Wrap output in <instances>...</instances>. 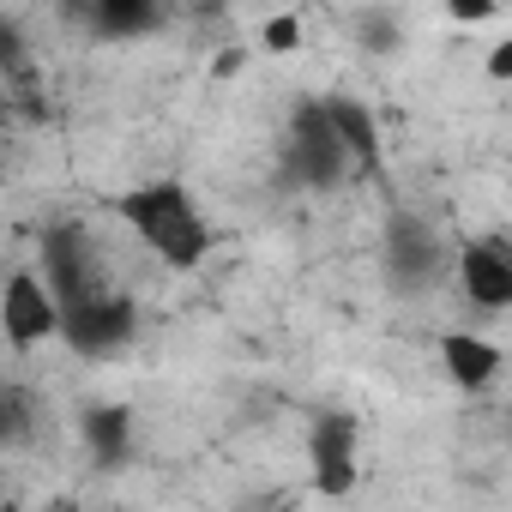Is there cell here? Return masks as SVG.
I'll return each mask as SVG.
<instances>
[{
  "label": "cell",
  "instance_id": "obj_12",
  "mask_svg": "<svg viewBox=\"0 0 512 512\" xmlns=\"http://www.w3.org/2000/svg\"><path fill=\"white\" fill-rule=\"evenodd\" d=\"M145 247L157 253L163 266L193 272V266H205V253H211V223H205L199 211H187V217H175V223L151 229V235H145Z\"/></svg>",
  "mask_w": 512,
  "mask_h": 512
},
{
  "label": "cell",
  "instance_id": "obj_14",
  "mask_svg": "<svg viewBox=\"0 0 512 512\" xmlns=\"http://www.w3.org/2000/svg\"><path fill=\"white\" fill-rule=\"evenodd\" d=\"M356 43H362V49H374V55H392V49L404 43V31H398V13H386V7H368V13H356Z\"/></svg>",
  "mask_w": 512,
  "mask_h": 512
},
{
  "label": "cell",
  "instance_id": "obj_5",
  "mask_svg": "<svg viewBox=\"0 0 512 512\" xmlns=\"http://www.w3.org/2000/svg\"><path fill=\"white\" fill-rule=\"evenodd\" d=\"M380 253H386V278H392L404 296H410V290H428L434 272H440V235H434V223L416 217V211H392V217H386Z\"/></svg>",
  "mask_w": 512,
  "mask_h": 512
},
{
  "label": "cell",
  "instance_id": "obj_3",
  "mask_svg": "<svg viewBox=\"0 0 512 512\" xmlns=\"http://www.w3.org/2000/svg\"><path fill=\"white\" fill-rule=\"evenodd\" d=\"M61 338L79 356H115V350H127L139 338V302L127 290H103L97 302L61 314Z\"/></svg>",
  "mask_w": 512,
  "mask_h": 512
},
{
  "label": "cell",
  "instance_id": "obj_1",
  "mask_svg": "<svg viewBox=\"0 0 512 512\" xmlns=\"http://www.w3.org/2000/svg\"><path fill=\"white\" fill-rule=\"evenodd\" d=\"M43 290L55 296V308H85L103 296V272H97V247H91V229L85 223H49L43 229Z\"/></svg>",
  "mask_w": 512,
  "mask_h": 512
},
{
  "label": "cell",
  "instance_id": "obj_4",
  "mask_svg": "<svg viewBox=\"0 0 512 512\" xmlns=\"http://www.w3.org/2000/svg\"><path fill=\"white\" fill-rule=\"evenodd\" d=\"M0 332H7V344L19 356L49 344V338H61V308H55V296L43 290V278L31 266L0 284Z\"/></svg>",
  "mask_w": 512,
  "mask_h": 512
},
{
  "label": "cell",
  "instance_id": "obj_23",
  "mask_svg": "<svg viewBox=\"0 0 512 512\" xmlns=\"http://www.w3.org/2000/svg\"><path fill=\"white\" fill-rule=\"evenodd\" d=\"M49 512H79V506H67V500H61V506H49Z\"/></svg>",
  "mask_w": 512,
  "mask_h": 512
},
{
  "label": "cell",
  "instance_id": "obj_9",
  "mask_svg": "<svg viewBox=\"0 0 512 512\" xmlns=\"http://www.w3.org/2000/svg\"><path fill=\"white\" fill-rule=\"evenodd\" d=\"M320 109H326L344 157L362 163V169H380V121H374V109L356 103V97H320Z\"/></svg>",
  "mask_w": 512,
  "mask_h": 512
},
{
  "label": "cell",
  "instance_id": "obj_21",
  "mask_svg": "<svg viewBox=\"0 0 512 512\" xmlns=\"http://www.w3.org/2000/svg\"><path fill=\"white\" fill-rule=\"evenodd\" d=\"M241 61H247L241 49H229V55H217V61H211V79H235V73H241Z\"/></svg>",
  "mask_w": 512,
  "mask_h": 512
},
{
  "label": "cell",
  "instance_id": "obj_19",
  "mask_svg": "<svg viewBox=\"0 0 512 512\" xmlns=\"http://www.w3.org/2000/svg\"><path fill=\"white\" fill-rule=\"evenodd\" d=\"M458 25H488V19H500V7H494V0H452V7H446Z\"/></svg>",
  "mask_w": 512,
  "mask_h": 512
},
{
  "label": "cell",
  "instance_id": "obj_6",
  "mask_svg": "<svg viewBox=\"0 0 512 512\" xmlns=\"http://www.w3.org/2000/svg\"><path fill=\"white\" fill-rule=\"evenodd\" d=\"M458 278H464V296L488 314L512 308V253L500 241H470L464 260H458Z\"/></svg>",
  "mask_w": 512,
  "mask_h": 512
},
{
  "label": "cell",
  "instance_id": "obj_17",
  "mask_svg": "<svg viewBox=\"0 0 512 512\" xmlns=\"http://www.w3.org/2000/svg\"><path fill=\"white\" fill-rule=\"evenodd\" d=\"M260 43H266L272 55H296V49H302V19H296V13H272V19L260 25Z\"/></svg>",
  "mask_w": 512,
  "mask_h": 512
},
{
  "label": "cell",
  "instance_id": "obj_2",
  "mask_svg": "<svg viewBox=\"0 0 512 512\" xmlns=\"http://www.w3.org/2000/svg\"><path fill=\"white\" fill-rule=\"evenodd\" d=\"M284 151H290V175L302 187H314V193H326V187H338L350 175V157H344V145H338L320 97H302L290 109V145Z\"/></svg>",
  "mask_w": 512,
  "mask_h": 512
},
{
  "label": "cell",
  "instance_id": "obj_11",
  "mask_svg": "<svg viewBox=\"0 0 512 512\" xmlns=\"http://www.w3.org/2000/svg\"><path fill=\"white\" fill-rule=\"evenodd\" d=\"M440 368H446V380H452V386H464V392H482V386L500 374V350H494L488 338L446 332V338H440Z\"/></svg>",
  "mask_w": 512,
  "mask_h": 512
},
{
  "label": "cell",
  "instance_id": "obj_22",
  "mask_svg": "<svg viewBox=\"0 0 512 512\" xmlns=\"http://www.w3.org/2000/svg\"><path fill=\"white\" fill-rule=\"evenodd\" d=\"M0 512H25V506H19V500H0Z\"/></svg>",
  "mask_w": 512,
  "mask_h": 512
},
{
  "label": "cell",
  "instance_id": "obj_16",
  "mask_svg": "<svg viewBox=\"0 0 512 512\" xmlns=\"http://www.w3.org/2000/svg\"><path fill=\"white\" fill-rule=\"evenodd\" d=\"M25 422H31L25 386H7V380H0V446H13V440L25 434Z\"/></svg>",
  "mask_w": 512,
  "mask_h": 512
},
{
  "label": "cell",
  "instance_id": "obj_18",
  "mask_svg": "<svg viewBox=\"0 0 512 512\" xmlns=\"http://www.w3.org/2000/svg\"><path fill=\"white\" fill-rule=\"evenodd\" d=\"M25 61V31L19 19H0V67H19Z\"/></svg>",
  "mask_w": 512,
  "mask_h": 512
},
{
  "label": "cell",
  "instance_id": "obj_13",
  "mask_svg": "<svg viewBox=\"0 0 512 512\" xmlns=\"http://www.w3.org/2000/svg\"><path fill=\"white\" fill-rule=\"evenodd\" d=\"M362 452V422L350 410H320L308 428V464H338Z\"/></svg>",
  "mask_w": 512,
  "mask_h": 512
},
{
  "label": "cell",
  "instance_id": "obj_20",
  "mask_svg": "<svg viewBox=\"0 0 512 512\" xmlns=\"http://www.w3.org/2000/svg\"><path fill=\"white\" fill-rule=\"evenodd\" d=\"M488 79H512V43H494L488 49Z\"/></svg>",
  "mask_w": 512,
  "mask_h": 512
},
{
  "label": "cell",
  "instance_id": "obj_10",
  "mask_svg": "<svg viewBox=\"0 0 512 512\" xmlns=\"http://www.w3.org/2000/svg\"><path fill=\"white\" fill-rule=\"evenodd\" d=\"M115 211H121V217L139 229V241H145L151 229H163V223L187 217V211H193V193H187L181 181H145V187H133Z\"/></svg>",
  "mask_w": 512,
  "mask_h": 512
},
{
  "label": "cell",
  "instance_id": "obj_15",
  "mask_svg": "<svg viewBox=\"0 0 512 512\" xmlns=\"http://www.w3.org/2000/svg\"><path fill=\"white\" fill-rule=\"evenodd\" d=\"M362 482V458H338V464H314V488L326 500H350Z\"/></svg>",
  "mask_w": 512,
  "mask_h": 512
},
{
  "label": "cell",
  "instance_id": "obj_8",
  "mask_svg": "<svg viewBox=\"0 0 512 512\" xmlns=\"http://www.w3.org/2000/svg\"><path fill=\"white\" fill-rule=\"evenodd\" d=\"M79 25H91L97 43H133V37H151L169 25V13L157 0H91L79 13Z\"/></svg>",
  "mask_w": 512,
  "mask_h": 512
},
{
  "label": "cell",
  "instance_id": "obj_7",
  "mask_svg": "<svg viewBox=\"0 0 512 512\" xmlns=\"http://www.w3.org/2000/svg\"><path fill=\"white\" fill-rule=\"evenodd\" d=\"M133 428H139L133 404H85V416H79V440L97 470H115L133 458Z\"/></svg>",
  "mask_w": 512,
  "mask_h": 512
}]
</instances>
